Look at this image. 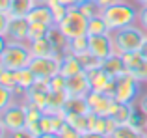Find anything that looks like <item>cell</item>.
Returning <instances> with one entry per match:
<instances>
[{
    "mask_svg": "<svg viewBox=\"0 0 147 138\" xmlns=\"http://www.w3.org/2000/svg\"><path fill=\"white\" fill-rule=\"evenodd\" d=\"M102 17L108 24V30L115 32V30H121L125 26L136 24L138 22V9H136V6H132L127 0H119L117 4L102 9Z\"/></svg>",
    "mask_w": 147,
    "mask_h": 138,
    "instance_id": "1",
    "label": "cell"
},
{
    "mask_svg": "<svg viewBox=\"0 0 147 138\" xmlns=\"http://www.w3.org/2000/svg\"><path fill=\"white\" fill-rule=\"evenodd\" d=\"M112 37H114L115 52L125 54V52L140 51V47L147 39V32L136 22V24H130V26H125L121 30L112 32Z\"/></svg>",
    "mask_w": 147,
    "mask_h": 138,
    "instance_id": "2",
    "label": "cell"
},
{
    "mask_svg": "<svg viewBox=\"0 0 147 138\" xmlns=\"http://www.w3.org/2000/svg\"><path fill=\"white\" fill-rule=\"evenodd\" d=\"M30 60H32V52H30L28 41H7L0 56V64L6 69H13V71L28 67Z\"/></svg>",
    "mask_w": 147,
    "mask_h": 138,
    "instance_id": "3",
    "label": "cell"
},
{
    "mask_svg": "<svg viewBox=\"0 0 147 138\" xmlns=\"http://www.w3.org/2000/svg\"><path fill=\"white\" fill-rule=\"evenodd\" d=\"M60 30L65 34L67 39L78 36H86L88 34V17L78 9V6H71L61 22H58Z\"/></svg>",
    "mask_w": 147,
    "mask_h": 138,
    "instance_id": "4",
    "label": "cell"
},
{
    "mask_svg": "<svg viewBox=\"0 0 147 138\" xmlns=\"http://www.w3.org/2000/svg\"><path fill=\"white\" fill-rule=\"evenodd\" d=\"M140 84L130 73H123L115 78V90H114V99L117 103L125 105H134V101L140 95Z\"/></svg>",
    "mask_w": 147,
    "mask_h": 138,
    "instance_id": "5",
    "label": "cell"
},
{
    "mask_svg": "<svg viewBox=\"0 0 147 138\" xmlns=\"http://www.w3.org/2000/svg\"><path fill=\"white\" fill-rule=\"evenodd\" d=\"M86 101H88L90 112L97 114V116H112L115 106H117V101L114 99V95L100 93V91H95V90H91L86 95Z\"/></svg>",
    "mask_w": 147,
    "mask_h": 138,
    "instance_id": "6",
    "label": "cell"
},
{
    "mask_svg": "<svg viewBox=\"0 0 147 138\" xmlns=\"http://www.w3.org/2000/svg\"><path fill=\"white\" fill-rule=\"evenodd\" d=\"M2 121H4V127H6L7 133L11 131H17V129L26 127V106L24 101H15L4 110L2 114Z\"/></svg>",
    "mask_w": 147,
    "mask_h": 138,
    "instance_id": "7",
    "label": "cell"
},
{
    "mask_svg": "<svg viewBox=\"0 0 147 138\" xmlns=\"http://www.w3.org/2000/svg\"><path fill=\"white\" fill-rule=\"evenodd\" d=\"M28 67L37 78H50L60 73V56H32Z\"/></svg>",
    "mask_w": 147,
    "mask_h": 138,
    "instance_id": "8",
    "label": "cell"
},
{
    "mask_svg": "<svg viewBox=\"0 0 147 138\" xmlns=\"http://www.w3.org/2000/svg\"><path fill=\"white\" fill-rule=\"evenodd\" d=\"M24 101L32 103V105L39 106L41 110H45V106L49 105L50 99V86H49V78H36V82L22 93Z\"/></svg>",
    "mask_w": 147,
    "mask_h": 138,
    "instance_id": "9",
    "label": "cell"
},
{
    "mask_svg": "<svg viewBox=\"0 0 147 138\" xmlns=\"http://www.w3.org/2000/svg\"><path fill=\"white\" fill-rule=\"evenodd\" d=\"M88 73V78L91 82V90L95 91H100V93H108V95H114V90H115V78L110 76L106 71L102 69H91V71H86Z\"/></svg>",
    "mask_w": 147,
    "mask_h": 138,
    "instance_id": "10",
    "label": "cell"
},
{
    "mask_svg": "<svg viewBox=\"0 0 147 138\" xmlns=\"http://www.w3.org/2000/svg\"><path fill=\"white\" fill-rule=\"evenodd\" d=\"M65 91H67L69 97H86L91 91V82L88 78V73L82 71L78 75L67 76V80H65Z\"/></svg>",
    "mask_w": 147,
    "mask_h": 138,
    "instance_id": "11",
    "label": "cell"
},
{
    "mask_svg": "<svg viewBox=\"0 0 147 138\" xmlns=\"http://www.w3.org/2000/svg\"><path fill=\"white\" fill-rule=\"evenodd\" d=\"M90 52L95 54L100 60H104V58H108L110 54H114L115 47H114V37H112V34L90 36Z\"/></svg>",
    "mask_w": 147,
    "mask_h": 138,
    "instance_id": "12",
    "label": "cell"
},
{
    "mask_svg": "<svg viewBox=\"0 0 147 138\" xmlns=\"http://www.w3.org/2000/svg\"><path fill=\"white\" fill-rule=\"evenodd\" d=\"M28 28L30 22L26 17H9L6 37L9 41H28Z\"/></svg>",
    "mask_w": 147,
    "mask_h": 138,
    "instance_id": "13",
    "label": "cell"
},
{
    "mask_svg": "<svg viewBox=\"0 0 147 138\" xmlns=\"http://www.w3.org/2000/svg\"><path fill=\"white\" fill-rule=\"evenodd\" d=\"M82 64H80L78 56L71 54V52H65V54L60 56V73L67 78V76H73V75H78L82 73Z\"/></svg>",
    "mask_w": 147,
    "mask_h": 138,
    "instance_id": "14",
    "label": "cell"
},
{
    "mask_svg": "<svg viewBox=\"0 0 147 138\" xmlns=\"http://www.w3.org/2000/svg\"><path fill=\"white\" fill-rule=\"evenodd\" d=\"M28 22H39V24H47V26H52L56 24L54 22V15H52V9L47 4H37L28 15H26Z\"/></svg>",
    "mask_w": 147,
    "mask_h": 138,
    "instance_id": "15",
    "label": "cell"
},
{
    "mask_svg": "<svg viewBox=\"0 0 147 138\" xmlns=\"http://www.w3.org/2000/svg\"><path fill=\"white\" fill-rule=\"evenodd\" d=\"M102 71H106L110 76H114V78H117L119 75H123V73H127V67H125V62H123V56L119 54V52H114V54H110L108 58L102 60V66H100Z\"/></svg>",
    "mask_w": 147,
    "mask_h": 138,
    "instance_id": "16",
    "label": "cell"
},
{
    "mask_svg": "<svg viewBox=\"0 0 147 138\" xmlns=\"http://www.w3.org/2000/svg\"><path fill=\"white\" fill-rule=\"evenodd\" d=\"M67 91H50V99H49V105L45 106L43 112L45 114H65L63 106L65 101H67Z\"/></svg>",
    "mask_w": 147,
    "mask_h": 138,
    "instance_id": "17",
    "label": "cell"
},
{
    "mask_svg": "<svg viewBox=\"0 0 147 138\" xmlns=\"http://www.w3.org/2000/svg\"><path fill=\"white\" fill-rule=\"evenodd\" d=\"M65 121L71 125L73 129L84 133L91 131V112H86V114H65Z\"/></svg>",
    "mask_w": 147,
    "mask_h": 138,
    "instance_id": "18",
    "label": "cell"
},
{
    "mask_svg": "<svg viewBox=\"0 0 147 138\" xmlns=\"http://www.w3.org/2000/svg\"><path fill=\"white\" fill-rule=\"evenodd\" d=\"M30 52L32 56H58L56 49H54L52 41L49 37H41V39H36V41H30Z\"/></svg>",
    "mask_w": 147,
    "mask_h": 138,
    "instance_id": "19",
    "label": "cell"
},
{
    "mask_svg": "<svg viewBox=\"0 0 147 138\" xmlns=\"http://www.w3.org/2000/svg\"><path fill=\"white\" fill-rule=\"evenodd\" d=\"M47 37L52 41V45H54V49H56L58 56H61V54H65V52H67V41L69 39L65 37V34L60 30V26H58V24H52V26H50Z\"/></svg>",
    "mask_w": 147,
    "mask_h": 138,
    "instance_id": "20",
    "label": "cell"
},
{
    "mask_svg": "<svg viewBox=\"0 0 147 138\" xmlns=\"http://www.w3.org/2000/svg\"><path fill=\"white\" fill-rule=\"evenodd\" d=\"M37 4L39 0H11L9 17H26Z\"/></svg>",
    "mask_w": 147,
    "mask_h": 138,
    "instance_id": "21",
    "label": "cell"
},
{
    "mask_svg": "<svg viewBox=\"0 0 147 138\" xmlns=\"http://www.w3.org/2000/svg\"><path fill=\"white\" fill-rule=\"evenodd\" d=\"M117 125L119 123L112 116H97L95 125H93V131H97V133H100V135H104V136L110 138L112 135H114V131H115Z\"/></svg>",
    "mask_w": 147,
    "mask_h": 138,
    "instance_id": "22",
    "label": "cell"
},
{
    "mask_svg": "<svg viewBox=\"0 0 147 138\" xmlns=\"http://www.w3.org/2000/svg\"><path fill=\"white\" fill-rule=\"evenodd\" d=\"M37 76L34 75V71L30 67H22L17 69V93H24L34 82H36Z\"/></svg>",
    "mask_w": 147,
    "mask_h": 138,
    "instance_id": "23",
    "label": "cell"
},
{
    "mask_svg": "<svg viewBox=\"0 0 147 138\" xmlns=\"http://www.w3.org/2000/svg\"><path fill=\"white\" fill-rule=\"evenodd\" d=\"M102 34H112L108 30V24L104 21L102 13L88 19V36H102Z\"/></svg>",
    "mask_w": 147,
    "mask_h": 138,
    "instance_id": "24",
    "label": "cell"
},
{
    "mask_svg": "<svg viewBox=\"0 0 147 138\" xmlns=\"http://www.w3.org/2000/svg\"><path fill=\"white\" fill-rule=\"evenodd\" d=\"M63 110H65V114H86V112H90L86 97H67Z\"/></svg>",
    "mask_w": 147,
    "mask_h": 138,
    "instance_id": "25",
    "label": "cell"
},
{
    "mask_svg": "<svg viewBox=\"0 0 147 138\" xmlns=\"http://www.w3.org/2000/svg\"><path fill=\"white\" fill-rule=\"evenodd\" d=\"M134 105H125V103H117V106H115L114 114H112V118H114L115 121H117L119 125L123 123H130V120H132L134 116Z\"/></svg>",
    "mask_w": 147,
    "mask_h": 138,
    "instance_id": "26",
    "label": "cell"
},
{
    "mask_svg": "<svg viewBox=\"0 0 147 138\" xmlns=\"http://www.w3.org/2000/svg\"><path fill=\"white\" fill-rule=\"evenodd\" d=\"M90 51V36H78V37H71V39L67 41V52H71V54L78 56L82 54V52Z\"/></svg>",
    "mask_w": 147,
    "mask_h": 138,
    "instance_id": "27",
    "label": "cell"
},
{
    "mask_svg": "<svg viewBox=\"0 0 147 138\" xmlns=\"http://www.w3.org/2000/svg\"><path fill=\"white\" fill-rule=\"evenodd\" d=\"M110 138H145L144 131L138 127H134V125L130 123H123V125H117L114 131V135Z\"/></svg>",
    "mask_w": 147,
    "mask_h": 138,
    "instance_id": "28",
    "label": "cell"
},
{
    "mask_svg": "<svg viewBox=\"0 0 147 138\" xmlns=\"http://www.w3.org/2000/svg\"><path fill=\"white\" fill-rule=\"evenodd\" d=\"M15 101H17V91L4 86V84H0V114Z\"/></svg>",
    "mask_w": 147,
    "mask_h": 138,
    "instance_id": "29",
    "label": "cell"
},
{
    "mask_svg": "<svg viewBox=\"0 0 147 138\" xmlns=\"http://www.w3.org/2000/svg\"><path fill=\"white\" fill-rule=\"evenodd\" d=\"M78 60H80V64H82V69H84V71L99 69L100 66H102V60L97 58L95 54H91L90 51H86V52H82V54H78Z\"/></svg>",
    "mask_w": 147,
    "mask_h": 138,
    "instance_id": "30",
    "label": "cell"
},
{
    "mask_svg": "<svg viewBox=\"0 0 147 138\" xmlns=\"http://www.w3.org/2000/svg\"><path fill=\"white\" fill-rule=\"evenodd\" d=\"M49 30H50V26H47V24L30 22V28H28V43H30V41H36V39H41V37H47L49 36Z\"/></svg>",
    "mask_w": 147,
    "mask_h": 138,
    "instance_id": "31",
    "label": "cell"
},
{
    "mask_svg": "<svg viewBox=\"0 0 147 138\" xmlns=\"http://www.w3.org/2000/svg\"><path fill=\"white\" fill-rule=\"evenodd\" d=\"M78 9L82 11L88 19H91V17H95V15L102 13V9H100V6L97 4V0H82V2L78 4Z\"/></svg>",
    "mask_w": 147,
    "mask_h": 138,
    "instance_id": "32",
    "label": "cell"
},
{
    "mask_svg": "<svg viewBox=\"0 0 147 138\" xmlns=\"http://www.w3.org/2000/svg\"><path fill=\"white\" fill-rule=\"evenodd\" d=\"M0 84H4V86H7V88L17 91V71L4 67L2 75H0Z\"/></svg>",
    "mask_w": 147,
    "mask_h": 138,
    "instance_id": "33",
    "label": "cell"
},
{
    "mask_svg": "<svg viewBox=\"0 0 147 138\" xmlns=\"http://www.w3.org/2000/svg\"><path fill=\"white\" fill-rule=\"evenodd\" d=\"M127 73H130L138 82H147V58H144L136 67L130 69V71H127Z\"/></svg>",
    "mask_w": 147,
    "mask_h": 138,
    "instance_id": "34",
    "label": "cell"
},
{
    "mask_svg": "<svg viewBox=\"0 0 147 138\" xmlns=\"http://www.w3.org/2000/svg\"><path fill=\"white\" fill-rule=\"evenodd\" d=\"M65 76L61 73H56L54 76L49 78V86H50V91H65Z\"/></svg>",
    "mask_w": 147,
    "mask_h": 138,
    "instance_id": "35",
    "label": "cell"
},
{
    "mask_svg": "<svg viewBox=\"0 0 147 138\" xmlns=\"http://www.w3.org/2000/svg\"><path fill=\"white\" fill-rule=\"evenodd\" d=\"M50 9H52V15H54V22H61L65 19V15H67V11H69V6H65V4H61V2H56L54 6H50Z\"/></svg>",
    "mask_w": 147,
    "mask_h": 138,
    "instance_id": "36",
    "label": "cell"
},
{
    "mask_svg": "<svg viewBox=\"0 0 147 138\" xmlns=\"http://www.w3.org/2000/svg\"><path fill=\"white\" fill-rule=\"evenodd\" d=\"M60 135H61V138H84L82 133L76 131V129H73L67 121H65V125L60 129Z\"/></svg>",
    "mask_w": 147,
    "mask_h": 138,
    "instance_id": "37",
    "label": "cell"
},
{
    "mask_svg": "<svg viewBox=\"0 0 147 138\" xmlns=\"http://www.w3.org/2000/svg\"><path fill=\"white\" fill-rule=\"evenodd\" d=\"M39 125H41V131H43V133H54V120H52L50 114L43 112V118H41Z\"/></svg>",
    "mask_w": 147,
    "mask_h": 138,
    "instance_id": "38",
    "label": "cell"
},
{
    "mask_svg": "<svg viewBox=\"0 0 147 138\" xmlns=\"http://www.w3.org/2000/svg\"><path fill=\"white\" fill-rule=\"evenodd\" d=\"M6 138H36V136H34L26 127H22V129H17V131L7 133V136H6Z\"/></svg>",
    "mask_w": 147,
    "mask_h": 138,
    "instance_id": "39",
    "label": "cell"
},
{
    "mask_svg": "<svg viewBox=\"0 0 147 138\" xmlns=\"http://www.w3.org/2000/svg\"><path fill=\"white\" fill-rule=\"evenodd\" d=\"M138 24L147 32V4L138 7Z\"/></svg>",
    "mask_w": 147,
    "mask_h": 138,
    "instance_id": "40",
    "label": "cell"
},
{
    "mask_svg": "<svg viewBox=\"0 0 147 138\" xmlns=\"http://www.w3.org/2000/svg\"><path fill=\"white\" fill-rule=\"evenodd\" d=\"M7 24H9V13H2L0 11V36H6Z\"/></svg>",
    "mask_w": 147,
    "mask_h": 138,
    "instance_id": "41",
    "label": "cell"
},
{
    "mask_svg": "<svg viewBox=\"0 0 147 138\" xmlns=\"http://www.w3.org/2000/svg\"><path fill=\"white\" fill-rule=\"evenodd\" d=\"M138 108H140L144 114H147V93H144L140 99H138Z\"/></svg>",
    "mask_w": 147,
    "mask_h": 138,
    "instance_id": "42",
    "label": "cell"
},
{
    "mask_svg": "<svg viewBox=\"0 0 147 138\" xmlns=\"http://www.w3.org/2000/svg\"><path fill=\"white\" fill-rule=\"evenodd\" d=\"M119 0H97V4L100 6V9H106V7L114 6V4H117Z\"/></svg>",
    "mask_w": 147,
    "mask_h": 138,
    "instance_id": "43",
    "label": "cell"
},
{
    "mask_svg": "<svg viewBox=\"0 0 147 138\" xmlns=\"http://www.w3.org/2000/svg\"><path fill=\"white\" fill-rule=\"evenodd\" d=\"M9 7H11V0H0V11L2 13H9Z\"/></svg>",
    "mask_w": 147,
    "mask_h": 138,
    "instance_id": "44",
    "label": "cell"
},
{
    "mask_svg": "<svg viewBox=\"0 0 147 138\" xmlns=\"http://www.w3.org/2000/svg\"><path fill=\"white\" fill-rule=\"evenodd\" d=\"M84 138H108V136L100 135L97 131H88V133H84Z\"/></svg>",
    "mask_w": 147,
    "mask_h": 138,
    "instance_id": "45",
    "label": "cell"
},
{
    "mask_svg": "<svg viewBox=\"0 0 147 138\" xmlns=\"http://www.w3.org/2000/svg\"><path fill=\"white\" fill-rule=\"evenodd\" d=\"M7 37L6 36H0V56H2V52H4V49H6V45H7Z\"/></svg>",
    "mask_w": 147,
    "mask_h": 138,
    "instance_id": "46",
    "label": "cell"
},
{
    "mask_svg": "<svg viewBox=\"0 0 147 138\" xmlns=\"http://www.w3.org/2000/svg\"><path fill=\"white\" fill-rule=\"evenodd\" d=\"M37 138H61L60 133H43L41 136H37Z\"/></svg>",
    "mask_w": 147,
    "mask_h": 138,
    "instance_id": "47",
    "label": "cell"
},
{
    "mask_svg": "<svg viewBox=\"0 0 147 138\" xmlns=\"http://www.w3.org/2000/svg\"><path fill=\"white\" fill-rule=\"evenodd\" d=\"M60 2H61V4H65V6H69V7H71V6H78V4L82 2V0H60Z\"/></svg>",
    "mask_w": 147,
    "mask_h": 138,
    "instance_id": "48",
    "label": "cell"
},
{
    "mask_svg": "<svg viewBox=\"0 0 147 138\" xmlns=\"http://www.w3.org/2000/svg\"><path fill=\"white\" fill-rule=\"evenodd\" d=\"M7 136V131L4 127V121H2V116H0V138H6Z\"/></svg>",
    "mask_w": 147,
    "mask_h": 138,
    "instance_id": "49",
    "label": "cell"
},
{
    "mask_svg": "<svg viewBox=\"0 0 147 138\" xmlns=\"http://www.w3.org/2000/svg\"><path fill=\"white\" fill-rule=\"evenodd\" d=\"M140 52H142V54H144V58H147V39L144 41V45H142V47H140Z\"/></svg>",
    "mask_w": 147,
    "mask_h": 138,
    "instance_id": "50",
    "label": "cell"
},
{
    "mask_svg": "<svg viewBox=\"0 0 147 138\" xmlns=\"http://www.w3.org/2000/svg\"><path fill=\"white\" fill-rule=\"evenodd\" d=\"M56 2H60V0H39V4H47V6H54Z\"/></svg>",
    "mask_w": 147,
    "mask_h": 138,
    "instance_id": "51",
    "label": "cell"
},
{
    "mask_svg": "<svg viewBox=\"0 0 147 138\" xmlns=\"http://www.w3.org/2000/svg\"><path fill=\"white\" fill-rule=\"evenodd\" d=\"M134 2H136V4H140V6H145V4H147V0H134Z\"/></svg>",
    "mask_w": 147,
    "mask_h": 138,
    "instance_id": "52",
    "label": "cell"
},
{
    "mask_svg": "<svg viewBox=\"0 0 147 138\" xmlns=\"http://www.w3.org/2000/svg\"><path fill=\"white\" fill-rule=\"evenodd\" d=\"M144 135H145V138H147V120H145V125H144Z\"/></svg>",
    "mask_w": 147,
    "mask_h": 138,
    "instance_id": "53",
    "label": "cell"
},
{
    "mask_svg": "<svg viewBox=\"0 0 147 138\" xmlns=\"http://www.w3.org/2000/svg\"><path fill=\"white\" fill-rule=\"evenodd\" d=\"M2 71H4V66H2V64H0V75H2Z\"/></svg>",
    "mask_w": 147,
    "mask_h": 138,
    "instance_id": "54",
    "label": "cell"
}]
</instances>
